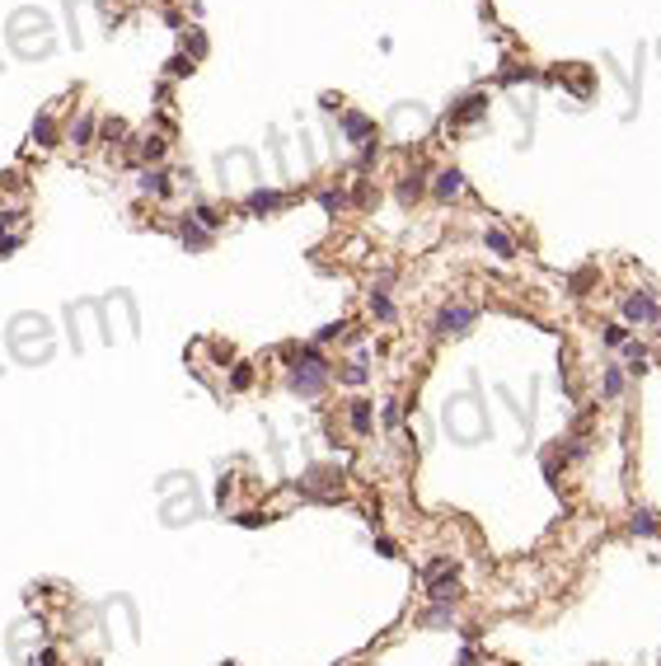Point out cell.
<instances>
[{
    "label": "cell",
    "mask_w": 661,
    "mask_h": 666,
    "mask_svg": "<svg viewBox=\"0 0 661 666\" xmlns=\"http://www.w3.org/2000/svg\"><path fill=\"white\" fill-rule=\"evenodd\" d=\"M446 427L455 432V437H464V441H479L483 432H488V418L479 413V399H450L446 404Z\"/></svg>",
    "instance_id": "obj_1"
},
{
    "label": "cell",
    "mask_w": 661,
    "mask_h": 666,
    "mask_svg": "<svg viewBox=\"0 0 661 666\" xmlns=\"http://www.w3.org/2000/svg\"><path fill=\"white\" fill-rule=\"evenodd\" d=\"M324 380H328L324 357H319L314 348H305V352H301V366L291 371V390H296V395H319V390H324Z\"/></svg>",
    "instance_id": "obj_2"
},
{
    "label": "cell",
    "mask_w": 661,
    "mask_h": 666,
    "mask_svg": "<svg viewBox=\"0 0 661 666\" xmlns=\"http://www.w3.org/2000/svg\"><path fill=\"white\" fill-rule=\"evenodd\" d=\"M474 319H479L474 305H446V310L437 315V333H469Z\"/></svg>",
    "instance_id": "obj_3"
},
{
    "label": "cell",
    "mask_w": 661,
    "mask_h": 666,
    "mask_svg": "<svg viewBox=\"0 0 661 666\" xmlns=\"http://www.w3.org/2000/svg\"><path fill=\"white\" fill-rule=\"evenodd\" d=\"M624 315L633 319V324H657V319H661V305L652 301L647 291H638V296H624Z\"/></svg>",
    "instance_id": "obj_4"
},
{
    "label": "cell",
    "mask_w": 661,
    "mask_h": 666,
    "mask_svg": "<svg viewBox=\"0 0 661 666\" xmlns=\"http://www.w3.org/2000/svg\"><path fill=\"white\" fill-rule=\"evenodd\" d=\"M301 488L314 493V497H333L338 488H343V474H338V469H310V474L301 479Z\"/></svg>",
    "instance_id": "obj_5"
},
{
    "label": "cell",
    "mask_w": 661,
    "mask_h": 666,
    "mask_svg": "<svg viewBox=\"0 0 661 666\" xmlns=\"http://www.w3.org/2000/svg\"><path fill=\"white\" fill-rule=\"evenodd\" d=\"M244 207H249L254 216H263V212H277V207H286V197H281V192H268V188H254V192L244 197Z\"/></svg>",
    "instance_id": "obj_6"
},
{
    "label": "cell",
    "mask_w": 661,
    "mask_h": 666,
    "mask_svg": "<svg viewBox=\"0 0 661 666\" xmlns=\"http://www.w3.org/2000/svg\"><path fill=\"white\" fill-rule=\"evenodd\" d=\"M427 596H432V600H455V596H459V582H455V573L427 577Z\"/></svg>",
    "instance_id": "obj_7"
},
{
    "label": "cell",
    "mask_w": 661,
    "mask_h": 666,
    "mask_svg": "<svg viewBox=\"0 0 661 666\" xmlns=\"http://www.w3.org/2000/svg\"><path fill=\"white\" fill-rule=\"evenodd\" d=\"M179 239H183V244L192 249V254H202V249L212 244V230H202V226H197V221H192V216H188V221H183V226H179Z\"/></svg>",
    "instance_id": "obj_8"
},
{
    "label": "cell",
    "mask_w": 661,
    "mask_h": 666,
    "mask_svg": "<svg viewBox=\"0 0 661 666\" xmlns=\"http://www.w3.org/2000/svg\"><path fill=\"white\" fill-rule=\"evenodd\" d=\"M459 192H464V174H459V170H441L437 174V197H441V202H450V197H459Z\"/></svg>",
    "instance_id": "obj_9"
},
{
    "label": "cell",
    "mask_w": 661,
    "mask_h": 666,
    "mask_svg": "<svg viewBox=\"0 0 661 666\" xmlns=\"http://www.w3.org/2000/svg\"><path fill=\"white\" fill-rule=\"evenodd\" d=\"M483 108H488V99H483V94H469V99H459V108H450V123H474Z\"/></svg>",
    "instance_id": "obj_10"
},
{
    "label": "cell",
    "mask_w": 661,
    "mask_h": 666,
    "mask_svg": "<svg viewBox=\"0 0 661 666\" xmlns=\"http://www.w3.org/2000/svg\"><path fill=\"white\" fill-rule=\"evenodd\" d=\"M28 136H33V146H56V123H52L47 113H38V118H33V132H28Z\"/></svg>",
    "instance_id": "obj_11"
},
{
    "label": "cell",
    "mask_w": 661,
    "mask_h": 666,
    "mask_svg": "<svg viewBox=\"0 0 661 666\" xmlns=\"http://www.w3.org/2000/svg\"><path fill=\"white\" fill-rule=\"evenodd\" d=\"M427 629H446V624H455V605H450V600H437V605L427 610Z\"/></svg>",
    "instance_id": "obj_12"
},
{
    "label": "cell",
    "mask_w": 661,
    "mask_h": 666,
    "mask_svg": "<svg viewBox=\"0 0 661 666\" xmlns=\"http://www.w3.org/2000/svg\"><path fill=\"white\" fill-rule=\"evenodd\" d=\"M343 132H348L352 141H366L370 136V118L366 113H343Z\"/></svg>",
    "instance_id": "obj_13"
},
{
    "label": "cell",
    "mask_w": 661,
    "mask_h": 666,
    "mask_svg": "<svg viewBox=\"0 0 661 666\" xmlns=\"http://www.w3.org/2000/svg\"><path fill=\"white\" fill-rule=\"evenodd\" d=\"M141 192H155V197H165V192H169V174H165V170H146V174H141Z\"/></svg>",
    "instance_id": "obj_14"
},
{
    "label": "cell",
    "mask_w": 661,
    "mask_h": 666,
    "mask_svg": "<svg viewBox=\"0 0 661 666\" xmlns=\"http://www.w3.org/2000/svg\"><path fill=\"white\" fill-rule=\"evenodd\" d=\"M488 249H493L497 259H516V244H511V235H502V230H488Z\"/></svg>",
    "instance_id": "obj_15"
},
{
    "label": "cell",
    "mask_w": 661,
    "mask_h": 666,
    "mask_svg": "<svg viewBox=\"0 0 661 666\" xmlns=\"http://www.w3.org/2000/svg\"><path fill=\"white\" fill-rule=\"evenodd\" d=\"M71 141H76V146H90L94 141V118H76V123H71Z\"/></svg>",
    "instance_id": "obj_16"
},
{
    "label": "cell",
    "mask_w": 661,
    "mask_h": 666,
    "mask_svg": "<svg viewBox=\"0 0 661 666\" xmlns=\"http://www.w3.org/2000/svg\"><path fill=\"white\" fill-rule=\"evenodd\" d=\"M348 418H352V427H357L361 437H366V432H370V404H366V399H357V404H352V413H348Z\"/></svg>",
    "instance_id": "obj_17"
},
{
    "label": "cell",
    "mask_w": 661,
    "mask_h": 666,
    "mask_svg": "<svg viewBox=\"0 0 661 666\" xmlns=\"http://www.w3.org/2000/svg\"><path fill=\"white\" fill-rule=\"evenodd\" d=\"M619 395H624V371L610 366V371H605V399H619Z\"/></svg>",
    "instance_id": "obj_18"
},
{
    "label": "cell",
    "mask_w": 661,
    "mask_h": 666,
    "mask_svg": "<svg viewBox=\"0 0 661 666\" xmlns=\"http://www.w3.org/2000/svg\"><path fill=\"white\" fill-rule=\"evenodd\" d=\"M370 310H375L380 319H394V305H390V296H385V291H370Z\"/></svg>",
    "instance_id": "obj_19"
},
{
    "label": "cell",
    "mask_w": 661,
    "mask_h": 666,
    "mask_svg": "<svg viewBox=\"0 0 661 666\" xmlns=\"http://www.w3.org/2000/svg\"><path fill=\"white\" fill-rule=\"evenodd\" d=\"M366 375H370V371H366V362H348L343 380H348V385H366Z\"/></svg>",
    "instance_id": "obj_20"
},
{
    "label": "cell",
    "mask_w": 661,
    "mask_h": 666,
    "mask_svg": "<svg viewBox=\"0 0 661 666\" xmlns=\"http://www.w3.org/2000/svg\"><path fill=\"white\" fill-rule=\"evenodd\" d=\"M165 155V141H160V136H146V141H141V160H160Z\"/></svg>",
    "instance_id": "obj_21"
},
{
    "label": "cell",
    "mask_w": 661,
    "mask_h": 666,
    "mask_svg": "<svg viewBox=\"0 0 661 666\" xmlns=\"http://www.w3.org/2000/svg\"><path fill=\"white\" fill-rule=\"evenodd\" d=\"M633 531H638V535H657V521H652V511H638V516H633Z\"/></svg>",
    "instance_id": "obj_22"
},
{
    "label": "cell",
    "mask_w": 661,
    "mask_h": 666,
    "mask_svg": "<svg viewBox=\"0 0 661 666\" xmlns=\"http://www.w3.org/2000/svg\"><path fill=\"white\" fill-rule=\"evenodd\" d=\"M230 385H235V390H249V385H254V371H249V366H235V371H230Z\"/></svg>",
    "instance_id": "obj_23"
},
{
    "label": "cell",
    "mask_w": 661,
    "mask_h": 666,
    "mask_svg": "<svg viewBox=\"0 0 661 666\" xmlns=\"http://www.w3.org/2000/svg\"><path fill=\"white\" fill-rule=\"evenodd\" d=\"M605 343H610V348H619V343H628V328H624V324H610V328H605Z\"/></svg>",
    "instance_id": "obj_24"
},
{
    "label": "cell",
    "mask_w": 661,
    "mask_h": 666,
    "mask_svg": "<svg viewBox=\"0 0 661 666\" xmlns=\"http://www.w3.org/2000/svg\"><path fill=\"white\" fill-rule=\"evenodd\" d=\"M188 52H192V57H202V52H207V33H197V28H192V38H188Z\"/></svg>",
    "instance_id": "obj_25"
},
{
    "label": "cell",
    "mask_w": 661,
    "mask_h": 666,
    "mask_svg": "<svg viewBox=\"0 0 661 666\" xmlns=\"http://www.w3.org/2000/svg\"><path fill=\"white\" fill-rule=\"evenodd\" d=\"M188 71H192L188 57H174V61H169V76H188Z\"/></svg>",
    "instance_id": "obj_26"
},
{
    "label": "cell",
    "mask_w": 661,
    "mask_h": 666,
    "mask_svg": "<svg viewBox=\"0 0 661 666\" xmlns=\"http://www.w3.org/2000/svg\"><path fill=\"white\" fill-rule=\"evenodd\" d=\"M33 666H56V652H52V647H43V652L33 657Z\"/></svg>",
    "instance_id": "obj_27"
},
{
    "label": "cell",
    "mask_w": 661,
    "mask_h": 666,
    "mask_svg": "<svg viewBox=\"0 0 661 666\" xmlns=\"http://www.w3.org/2000/svg\"><path fill=\"white\" fill-rule=\"evenodd\" d=\"M14 249H19V235H10V239H0V259H5V254H14Z\"/></svg>",
    "instance_id": "obj_28"
},
{
    "label": "cell",
    "mask_w": 661,
    "mask_h": 666,
    "mask_svg": "<svg viewBox=\"0 0 661 666\" xmlns=\"http://www.w3.org/2000/svg\"><path fill=\"white\" fill-rule=\"evenodd\" d=\"M225 666H235V662H225Z\"/></svg>",
    "instance_id": "obj_29"
}]
</instances>
